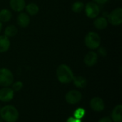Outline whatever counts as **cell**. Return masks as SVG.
Segmentation results:
<instances>
[{
	"label": "cell",
	"mask_w": 122,
	"mask_h": 122,
	"mask_svg": "<svg viewBox=\"0 0 122 122\" xmlns=\"http://www.w3.org/2000/svg\"><path fill=\"white\" fill-rule=\"evenodd\" d=\"M56 77L58 81L63 84L72 82L74 75L71 68L66 64H61L56 68Z\"/></svg>",
	"instance_id": "1"
},
{
	"label": "cell",
	"mask_w": 122,
	"mask_h": 122,
	"mask_svg": "<svg viewBox=\"0 0 122 122\" xmlns=\"http://www.w3.org/2000/svg\"><path fill=\"white\" fill-rule=\"evenodd\" d=\"M0 116L6 122H16L19 118V112L14 106L8 105L0 109Z\"/></svg>",
	"instance_id": "2"
},
{
	"label": "cell",
	"mask_w": 122,
	"mask_h": 122,
	"mask_svg": "<svg viewBox=\"0 0 122 122\" xmlns=\"http://www.w3.org/2000/svg\"><path fill=\"white\" fill-rule=\"evenodd\" d=\"M84 44L92 50H97L101 45V37L97 32H89L84 37Z\"/></svg>",
	"instance_id": "3"
},
{
	"label": "cell",
	"mask_w": 122,
	"mask_h": 122,
	"mask_svg": "<svg viewBox=\"0 0 122 122\" xmlns=\"http://www.w3.org/2000/svg\"><path fill=\"white\" fill-rule=\"evenodd\" d=\"M14 82V75L12 72L6 68H0V86L9 87Z\"/></svg>",
	"instance_id": "4"
},
{
	"label": "cell",
	"mask_w": 122,
	"mask_h": 122,
	"mask_svg": "<svg viewBox=\"0 0 122 122\" xmlns=\"http://www.w3.org/2000/svg\"><path fill=\"white\" fill-rule=\"evenodd\" d=\"M84 12L89 19H95L100 14V8L98 4L94 1H89L84 5Z\"/></svg>",
	"instance_id": "5"
},
{
	"label": "cell",
	"mask_w": 122,
	"mask_h": 122,
	"mask_svg": "<svg viewBox=\"0 0 122 122\" xmlns=\"http://www.w3.org/2000/svg\"><path fill=\"white\" fill-rule=\"evenodd\" d=\"M108 22L113 26H119L122 23V8L117 7L108 15Z\"/></svg>",
	"instance_id": "6"
},
{
	"label": "cell",
	"mask_w": 122,
	"mask_h": 122,
	"mask_svg": "<svg viewBox=\"0 0 122 122\" xmlns=\"http://www.w3.org/2000/svg\"><path fill=\"white\" fill-rule=\"evenodd\" d=\"M82 94L80 91L76 90H71L66 93L65 96L66 101L69 104H76L81 101Z\"/></svg>",
	"instance_id": "7"
},
{
	"label": "cell",
	"mask_w": 122,
	"mask_h": 122,
	"mask_svg": "<svg viewBox=\"0 0 122 122\" xmlns=\"http://www.w3.org/2000/svg\"><path fill=\"white\" fill-rule=\"evenodd\" d=\"M98 59H99V55L97 54V52H94V50H91L85 55L84 58V62L86 66L93 67L97 63Z\"/></svg>",
	"instance_id": "8"
},
{
	"label": "cell",
	"mask_w": 122,
	"mask_h": 122,
	"mask_svg": "<svg viewBox=\"0 0 122 122\" xmlns=\"http://www.w3.org/2000/svg\"><path fill=\"white\" fill-rule=\"evenodd\" d=\"M14 91L9 87H4L0 90V101L2 102H9L14 98Z\"/></svg>",
	"instance_id": "9"
},
{
	"label": "cell",
	"mask_w": 122,
	"mask_h": 122,
	"mask_svg": "<svg viewBox=\"0 0 122 122\" xmlns=\"http://www.w3.org/2000/svg\"><path fill=\"white\" fill-rule=\"evenodd\" d=\"M90 106L94 111H102L105 108V104L102 99L99 97H94L90 101Z\"/></svg>",
	"instance_id": "10"
},
{
	"label": "cell",
	"mask_w": 122,
	"mask_h": 122,
	"mask_svg": "<svg viewBox=\"0 0 122 122\" xmlns=\"http://www.w3.org/2000/svg\"><path fill=\"white\" fill-rule=\"evenodd\" d=\"M30 22H31L30 17L27 13L23 12H19L16 18V22L19 26H20L21 27L25 28L29 25Z\"/></svg>",
	"instance_id": "11"
},
{
	"label": "cell",
	"mask_w": 122,
	"mask_h": 122,
	"mask_svg": "<svg viewBox=\"0 0 122 122\" xmlns=\"http://www.w3.org/2000/svg\"><path fill=\"white\" fill-rule=\"evenodd\" d=\"M9 5L13 11L16 12H21L25 9L26 1L25 0H10Z\"/></svg>",
	"instance_id": "12"
},
{
	"label": "cell",
	"mask_w": 122,
	"mask_h": 122,
	"mask_svg": "<svg viewBox=\"0 0 122 122\" xmlns=\"http://www.w3.org/2000/svg\"><path fill=\"white\" fill-rule=\"evenodd\" d=\"M93 24L94 27L99 30H103L106 29L109 24V22L107 19L104 17H99L98 16L94 20Z\"/></svg>",
	"instance_id": "13"
},
{
	"label": "cell",
	"mask_w": 122,
	"mask_h": 122,
	"mask_svg": "<svg viewBox=\"0 0 122 122\" xmlns=\"http://www.w3.org/2000/svg\"><path fill=\"white\" fill-rule=\"evenodd\" d=\"M112 120L114 122H122V106L119 104L114 107L112 113Z\"/></svg>",
	"instance_id": "14"
},
{
	"label": "cell",
	"mask_w": 122,
	"mask_h": 122,
	"mask_svg": "<svg viewBox=\"0 0 122 122\" xmlns=\"http://www.w3.org/2000/svg\"><path fill=\"white\" fill-rule=\"evenodd\" d=\"M11 45L9 38L6 36L0 35V53H4L8 51Z\"/></svg>",
	"instance_id": "15"
},
{
	"label": "cell",
	"mask_w": 122,
	"mask_h": 122,
	"mask_svg": "<svg viewBox=\"0 0 122 122\" xmlns=\"http://www.w3.org/2000/svg\"><path fill=\"white\" fill-rule=\"evenodd\" d=\"M72 81L74 85L78 88H84L87 86V80L83 76H74Z\"/></svg>",
	"instance_id": "16"
},
{
	"label": "cell",
	"mask_w": 122,
	"mask_h": 122,
	"mask_svg": "<svg viewBox=\"0 0 122 122\" xmlns=\"http://www.w3.org/2000/svg\"><path fill=\"white\" fill-rule=\"evenodd\" d=\"M25 9H26V13L31 16H34L37 14L39 11V6L35 3H29L27 5L26 4Z\"/></svg>",
	"instance_id": "17"
},
{
	"label": "cell",
	"mask_w": 122,
	"mask_h": 122,
	"mask_svg": "<svg viewBox=\"0 0 122 122\" xmlns=\"http://www.w3.org/2000/svg\"><path fill=\"white\" fill-rule=\"evenodd\" d=\"M12 18V13L8 9H2L0 10V21L1 22H7Z\"/></svg>",
	"instance_id": "18"
},
{
	"label": "cell",
	"mask_w": 122,
	"mask_h": 122,
	"mask_svg": "<svg viewBox=\"0 0 122 122\" xmlns=\"http://www.w3.org/2000/svg\"><path fill=\"white\" fill-rule=\"evenodd\" d=\"M17 33H18V29L14 24L8 25L4 29V35L9 38L16 36Z\"/></svg>",
	"instance_id": "19"
},
{
	"label": "cell",
	"mask_w": 122,
	"mask_h": 122,
	"mask_svg": "<svg viewBox=\"0 0 122 122\" xmlns=\"http://www.w3.org/2000/svg\"><path fill=\"white\" fill-rule=\"evenodd\" d=\"M84 4L82 1H76L75 2L73 3L72 6H71V9L74 13H81L84 9Z\"/></svg>",
	"instance_id": "20"
},
{
	"label": "cell",
	"mask_w": 122,
	"mask_h": 122,
	"mask_svg": "<svg viewBox=\"0 0 122 122\" xmlns=\"http://www.w3.org/2000/svg\"><path fill=\"white\" fill-rule=\"evenodd\" d=\"M85 110L82 108H79L76 109L74 112V117L79 119H82L85 115Z\"/></svg>",
	"instance_id": "21"
},
{
	"label": "cell",
	"mask_w": 122,
	"mask_h": 122,
	"mask_svg": "<svg viewBox=\"0 0 122 122\" xmlns=\"http://www.w3.org/2000/svg\"><path fill=\"white\" fill-rule=\"evenodd\" d=\"M12 85V90L14 91H19L21 90V88H23V83L21 81H16V82H13V83L11 84Z\"/></svg>",
	"instance_id": "22"
},
{
	"label": "cell",
	"mask_w": 122,
	"mask_h": 122,
	"mask_svg": "<svg viewBox=\"0 0 122 122\" xmlns=\"http://www.w3.org/2000/svg\"><path fill=\"white\" fill-rule=\"evenodd\" d=\"M97 49H98V53H97L98 55H99L102 57H105L107 55V50L105 47L99 46Z\"/></svg>",
	"instance_id": "23"
},
{
	"label": "cell",
	"mask_w": 122,
	"mask_h": 122,
	"mask_svg": "<svg viewBox=\"0 0 122 122\" xmlns=\"http://www.w3.org/2000/svg\"><path fill=\"white\" fill-rule=\"evenodd\" d=\"M66 122H81V119H76L74 117H69L66 120Z\"/></svg>",
	"instance_id": "24"
},
{
	"label": "cell",
	"mask_w": 122,
	"mask_h": 122,
	"mask_svg": "<svg viewBox=\"0 0 122 122\" xmlns=\"http://www.w3.org/2000/svg\"><path fill=\"white\" fill-rule=\"evenodd\" d=\"M98 122H112V120L110 117L106 116V117H103L101 119H99Z\"/></svg>",
	"instance_id": "25"
},
{
	"label": "cell",
	"mask_w": 122,
	"mask_h": 122,
	"mask_svg": "<svg viewBox=\"0 0 122 122\" xmlns=\"http://www.w3.org/2000/svg\"><path fill=\"white\" fill-rule=\"evenodd\" d=\"M109 0H93V1L96 2L98 4H104L105 3H107Z\"/></svg>",
	"instance_id": "26"
},
{
	"label": "cell",
	"mask_w": 122,
	"mask_h": 122,
	"mask_svg": "<svg viewBox=\"0 0 122 122\" xmlns=\"http://www.w3.org/2000/svg\"><path fill=\"white\" fill-rule=\"evenodd\" d=\"M2 27H3V25H2V22L0 21V32H1V29H2Z\"/></svg>",
	"instance_id": "27"
},
{
	"label": "cell",
	"mask_w": 122,
	"mask_h": 122,
	"mask_svg": "<svg viewBox=\"0 0 122 122\" xmlns=\"http://www.w3.org/2000/svg\"><path fill=\"white\" fill-rule=\"evenodd\" d=\"M0 122H2V119H0Z\"/></svg>",
	"instance_id": "28"
},
{
	"label": "cell",
	"mask_w": 122,
	"mask_h": 122,
	"mask_svg": "<svg viewBox=\"0 0 122 122\" xmlns=\"http://www.w3.org/2000/svg\"><path fill=\"white\" fill-rule=\"evenodd\" d=\"M0 109H1V108H0Z\"/></svg>",
	"instance_id": "29"
}]
</instances>
